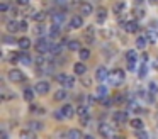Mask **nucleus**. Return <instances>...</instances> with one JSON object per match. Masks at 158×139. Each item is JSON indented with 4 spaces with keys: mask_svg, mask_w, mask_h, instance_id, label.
Segmentation results:
<instances>
[{
    "mask_svg": "<svg viewBox=\"0 0 158 139\" xmlns=\"http://www.w3.org/2000/svg\"><path fill=\"white\" fill-rule=\"evenodd\" d=\"M124 80H126V73H124V70H119V68H116V70L110 71L109 78H107V81H109L112 87H119V85H123Z\"/></svg>",
    "mask_w": 158,
    "mask_h": 139,
    "instance_id": "f257e3e1",
    "label": "nucleus"
},
{
    "mask_svg": "<svg viewBox=\"0 0 158 139\" xmlns=\"http://www.w3.org/2000/svg\"><path fill=\"white\" fill-rule=\"evenodd\" d=\"M49 47H51V43H49V41L46 39L44 36L38 37V41L34 43V49H36V53H38V54H46V53H49Z\"/></svg>",
    "mask_w": 158,
    "mask_h": 139,
    "instance_id": "f03ea898",
    "label": "nucleus"
},
{
    "mask_svg": "<svg viewBox=\"0 0 158 139\" xmlns=\"http://www.w3.org/2000/svg\"><path fill=\"white\" fill-rule=\"evenodd\" d=\"M129 121V110H117L112 114V122L116 125H123Z\"/></svg>",
    "mask_w": 158,
    "mask_h": 139,
    "instance_id": "7ed1b4c3",
    "label": "nucleus"
},
{
    "mask_svg": "<svg viewBox=\"0 0 158 139\" xmlns=\"http://www.w3.org/2000/svg\"><path fill=\"white\" fill-rule=\"evenodd\" d=\"M7 78L12 81V83H22V81H26V75L22 73L21 70H17V68H12V70L7 73Z\"/></svg>",
    "mask_w": 158,
    "mask_h": 139,
    "instance_id": "20e7f679",
    "label": "nucleus"
},
{
    "mask_svg": "<svg viewBox=\"0 0 158 139\" xmlns=\"http://www.w3.org/2000/svg\"><path fill=\"white\" fill-rule=\"evenodd\" d=\"M99 134L102 137H114L116 136V131H114V125H110L109 122H102L99 125Z\"/></svg>",
    "mask_w": 158,
    "mask_h": 139,
    "instance_id": "39448f33",
    "label": "nucleus"
},
{
    "mask_svg": "<svg viewBox=\"0 0 158 139\" xmlns=\"http://www.w3.org/2000/svg\"><path fill=\"white\" fill-rule=\"evenodd\" d=\"M34 90H36L38 95H46V93H49V90H51V85H49V81H46V80H39L38 83L34 85Z\"/></svg>",
    "mask_w": 158,
    "mask_h": 139,
    "instance_id": "423d86ee",
    "label": "nucleus"
},
{
    "mask_svg": "<svg viewBox=\"0 0 158 139\" xmlns=\"http://www.w3.org/2000/svg\"><path fill=\"white\" fill-rule=\"evenodd\" d=\"M144 36L148 37V41H150L151 44H155L158 41V27H156V22H151V26L148 27L146 34Z\"/></svg>",
    "mask_w": 158,
    "mask_h": 139,
    "instance_id": "0eeeda50",
    "label": "nucleus"
},
{
    "mask_svg": "<svg viewBox=\"0 0 158 139\" xmlns=\"http://www.w3.org/2000/svg\"><path fill=\"white\" fill-rule=\"evenodd\" d=\"M51 20H53V24H58V26H63L65 24V20H66V14H65V10H53V14H51Z\"/></svg>",
    "mask_w": 158,
    "mask_h": 139,
    "instance_id": "6e6552de",
    "label": "nucleus"
},
{
    "mask_svg": "<svg viewBox=\"0 0 158 139\" xmlns=\"http://www.w3.org/2000/svg\"><path fill=\"white\" fill-rule=\"evenodd\" d=\"M5 31H7V32H10V34L19 32V31H21V22H17L14 17H12V19H9V20H5Z\"/></svg>",
    "mask_w": 158,
    "mask_h": 139,
    "instance_id": "1a4fd4ad",
    "label": "nucleus"
},
{
    "mask_svg": "<svg viewBox=\"0 0 158 139\" xmlns=\"http://www.w3.org/2000/svg\"><path fill=\"white\" fill-rule=\"evenodd\" d=\"M83 41H85V44H89V46L95 44V31H94V26H89L85 29V32H83Z\"/></svg>",
    "mask_w": 158,
    "mask_h": 139,
    "instance_id": "9d476101",
    "label": "nucleus"
},
{
    "mask_svg": "<svg viewBox=\"0 0 158 139\" xmlns=\"http://www.w3.org/2000/svg\"><path fill=\"white\" fill-rule=\"evenodd\" d=\"M127 110H129V112H136V114H146L144 108L139 107V104H138L136 98H129V100H127Z\"/></svg>",
    "mask_w": 158,
    "mask_h": 139,
    "instance_id": "9b49d317",
    "label": "nucleus"
},
{
    "mask_svg": "<svg viewBox=\"0 0 158 139\" xmlns=\"http://www.w3.org/2000/svg\"><path fill=\"white\" fill-rule=\"evenodd\" d=\"M65 46H66V43H51V47H49V53H51L55 58H58L60 54L63 53Z\"/></svg>",
    "mask_w": 158,
    "mask_h": 139,
    "instance_id": "f8f14e48",
    "label": "nucleus"
},
{
    "mask_svg": "<svg viewBox=\"0 0 158 139\" xmlns=\"http://www.w3.org/2000/svg\"><path fill=\"white\" fill-rule=\"evenodd\" d=\"M107 15H109L107 9H104V7H99V9L95 10V22H97V24H104V22L107 20Z\"/></svg>",
    "mask_w": 158,
    "mask_h": 139,
    "instance_id": "ddd939ff",
    "label": "nucleus"
},
{
    "mask_svg": "<svg viewBox=\"0 0 158 139\" xmlns=\"http://www.w3.org/2000/svg\"><path fill=\"white\" fill-rule=\"evenodd\" d=\"M82 26H83V15L80 14V15H73L72 19H70L68 29H80Z\"/></svg>",
    "mask_w": 158,
    "mask_h": 139,
    "instance_id": "4468645a",
    "label": "nucleus"
},
{
    "mask_svg": "<svg viewBox=\"0 0 158 139\" xmlns=\"http://www.w3.org/2000/svg\"><path fill=\"white\" fill-rule=\"evenodd\" d=\"M80 14H82L83 17H89L94 14V5L90 2H82V5H80Z\"/></svg>",
    "mask_w": 158,
    "mask_h": 139,
    "instance_id": "2eb2a0df",
    "label": "nucleus"
},
{
    "mask_svg": "<svg viewBox=\"0 0 158 139\" xmlns=\"http://www.w3.org/2000/svg\"><path fill=\"white\" fill-rule=\"evenodd\" d=\"M95 78L99 81H106L107 78H109V71H107V68L106 66H99L95 70Z\"/></svg>",
    "mask_w": 158,
    "mask_h": 139,
    "instance_id": "dca6fc26",
    "label": "nucleus"
},
{
    "mask_svg": "<svg viewBox=\"0 0 158 139\" xmlns=\"http://www.w3.org/2000/svg\"><path fill=\"white\" fill-rule=\"evenodd\" d=\"M61 136L70 137V139H80V137H83V132L80 131V129H70V131H66V132H61Z\"/></svg>",
    "mask_w": 158,
    "mask_h": 139,
    "instance_id": "f3484780",
    "label": "nucleus"
},
{
    "mask_svg": "<svg viewBox=\"0 0 158 139\" xmlns=\"http://www.w3.org/2000/svg\"><path fill=\"white\" fill-rule=\"evenodd\" d=\"M138 29H139V26H138L136 20H127V22L124 24V31H126L127 34H136Z\"/></svg>",
    "mask_w": 158,
    "mask_h": 139,
    "instance_id": "a211bd4d",
    "label": "nucleus"
},
{
    "mask_svg": "<svg viewBox=\"0 0 158 139\" xmlns=\"http://www.w3.org/2000/svg\"><path fill=\"white\" fill-rule=\"evenodd\" d=\"M73 71H75V75H78V76H83V75L87 73V64L82 63V61H78V63L73 64Z\"/></svg>",
    "mask_w": 158,
    "mask_h": 139,
    "instance_id": "6ab92c4d",
    "label": "nucleus"
},
{
    "mask_svg": "<svg viewBox=\"0 0 158 139\" xmlns=\"http://www.w3.org/2000/svg\"><path fill=\"white\" fill-rule=\"evenodd\" d=\"M61 85L65 88H73L75 87V76H73V75H65V76H63V81H61Z\"/></svg>",
    "mask_w": 158,
    "mask_h": 139,
    "instance_id": "aec40b11",
    "label": "nucleus"
},
{
    "mask_svg": "<svg viewBox=\"0 0 158 139\" xmlns=\"http://www.w3.org/2000/svg\"><path fill=\"white\" fill-rule=\"evenodd\" d=\"M133 15L136 17V20L144 19V15H146V10H144V7H143V5H134V9H133Z\"/></svg>",
    "mask_w": 158,
    "mask_h": 139,
    "instance_id": "412c9836",
    "label": "nucleus"
},
{
    "mask_svg": "<svg viewBox=\"0 0 158 139\" xmlns=\"http://www.w3.org/2000/svg\"><path fill=\"white\" fill-rule=\"evenodd\" d=\"M148 43H150V41H148L146 36H138V37H136V49H138V51L146 49V44H148Z\"/></svg>",
    "mask_w": 158,
    "mask_h": 139,
    "instance_id": "4be33fe9",
    "label": "nucleus"
},
{
    "mask_svg": "<svg viewBox=\"0 0 158 139\" xmlns=\"http://www.w3.org/2000/svg\"><path fill=\"white\" fill-rule=\"evenodd\" d=\"M60 36H61V26L53 24V26L49 27V37H51V39H58Z\"/></svg>",
    "mask_w": 158,
    "mask_h": 139,
    "instance_id": "5701e85b",
    "label": "nucleus"
},
{
    "mask_svg": "<svg viewBox=\"0 0 158 139\" xmlns=\"http://www.w3.org/2000/svg\"><path fill=\"white\" fill-rule=\"evenodd\" d=\"M61 112L65 114L66 119H72L73 115L77 114V110L73 108V105H70V104H65V105H63V107H61Z\"/></svg>",
    "mask_w": 158,
    "mask_h": 139,
    "instance_id": "b1692460",
    "label": "nucleus"
},
{
    "mask_svg": "<svg viewBox=\"0 0 158 139\" xmlns=\"http://www.w3.org/2000/svg\"><path fill=\"white\" fill-rule=\"evenodd\" d=\"M53 98H55L56 102H63V100H66V98H68V92H66L65 87H63L61 90H56V92H55Z\"/></svg>",
    "mask_w": 158,
    "mask_h": 139,
    "instance_id": "393cba45",
    "label": "nucleus"
},
{
    "mask_svg": "<svg viewBox=\"0 0 158 139\" xmlns=\"http://www.w3.org/2000/svg\"><path fill=\"white\" fill-rule=\"evenodd\" d=\"M31 44H32V43H31V39H29V37H26V36H24V37H21V39H17V46L21 47L22 51H27L29 47H31Z\"/></svg>",
    "mask_w": 158,
    "mask_h": 139,
    "instance_id": "a878e982",
    "label": "nucleus"
},
{
    "mask_svg": "<svg viewBox=\"0 0 158 139\" xmlns=\"http://www.w3.org/2000/svg\"><path fill=\"white\" fill-rule=\"evenodd\" d=\"M27 127L32 129L34 132H39V131H43V129H44V124H43V122H39V121H29L27 122Z\"/></svg>",
    "mask_w": 158,
    "mask_h": 139,
    "instance_id": "bb28decb",
    "label": "nucleus"
},
{
    "mask_svg": "<svg viewBox=\"0 0 158 139\" xmlns=\"http://www.w3.org/2000/svg\"><path fill=\"white\" fill-rule=\"evenodd\" d=\"M34 136H36V132L32 131V129H29V127L22 129V131L19 132V137H21V139H32Z\"/></svg>",
    "mask_w": 158,
    "mask_h": 139,
    "instance_id": "cd10ccee",
    "label": "nucleus"
},
{
    "mask_svg": "<svg viewBox=\"0 0 158 139\" xmlns=\"http://www.w3.org/2000/svg\"><path fill=\"white\" fill-rule=\"evenodd\" d=\"M66 47H68L70 51H80L82 49V43H80L78 39H72L66 43Z\"/></svg>",
    "mask_w": 158,
    "mask_h": 139,
    "instance_id": "c85d7f7f",
    "label": "nucleus"
},
{
    "mask_svg": "<svg viewBox=\"0 0 158 139\" xmlns=\"http://www.w3.org/2000/svg\"><path fill=\"white\" fill-rule=\"evenodd\" d=\"M124 10H126V3H124V2H116V3L112 5V12L116 14V15L124 14Z\"/></svg>",
    "mask_w": 158,
    "mask_h": 139,
    "instance_id": "c756f323",
    "label": "nucleus"
},
{
    "mask_svg": "<svg viewBox=\"0 0 158 139\" xmlns=\"http://www.w3.org/2000/svg\"><path fill=\"white\" fill-rule=\"evenodd\" d=\"M129 125L134 129V131H139V129H143V127H144L143 121H141L139 117H136V119H131V121H129Z\"/></svg>",
    "mask_w": 158,
    "mask_h": 139,
    "instance_id": "7c9ffc66",
    "label": "nucleus"
},
{
    "mask_svg": "<svg viewBox=\"0 0 158 139\" xmlns=\"http://www.w3.org/2000/svg\"><path fill=\"white\" fill-rule=\"evenodd\" d=\"M99 98V104H102L104 107H110V105L114 104L116 100H112V98L109 97V95H104V97H97Z\"/></svg>",
    "mask_w": 158,
    "mask_h": 139,
    "instance_id": "2f4dec72",
    "label": "nucleus"
},
{
    "mask_svg": "<svg viewBox=\"0 0 158 139\" xmlns=\"http://www.w3.org/2000/svg\"><path fill=\"white\" fill-rule=\"evenodd\" d=\"M34 88H24V100L26 102H32L34 100Z\"/></svg>",
    "mask_w": 158,
    "mask_h": 139,
    "instance_id": "473e14b6",
    "label": "nucleus"
},
{
    "mask_svg": "<svg viewBox=\"0 0 158 139\" xmlns=\"http://www.w3.org/2000/svg\"><path fill=\"white\" fill-rule=\"evenodd\" d=\"M126 61H138V49H127L126 51Z\"/></svg>",
    "mask_w": 158,
    "mask_h": 139,
    "instance_id": "72a5a7b5",
    "label": "nucleus"
},
{
    "mask_svg": "<svg viewBox=\"0 0 158 139\" xmlns=\"http://www.w3.org/2000/svg\"><path fill=\"white\" fill-rule=\"evenodd\" d=\"M102 53L107 56V59H109V56H116V49H114L110 44H106V46L102 47Z\"/></svg>",
    "mask_w": 158,
    "mask_h": 139,
    "instance_id": "f704fd0d",
    "label": "nucleus"
},
{
    "mask_svg": "<svg viewBox=\"0 0 158 139\" xmlns=\"http://www.w3.org/2000/svg\"><path fill=\"white\" fill-rule=\"evenodd\" d=\"M44 32H46L44 24H43V22H38V26L34 27V34H36L38 37H41V36H44Z\"/></svg>",
    "mask_w": 158,
    "mask_h": 139,
    "instance_id": "c9c22d12",
    "label": "nucleus"
},
{
    "mask_svg": "<svg viewBox=\"0 0 158 139\" xmlns=\"http://www.w3.org/2000/svg\"><path fill=\"white\" fill-rule=\"evenodd\" d=\"M148 73V61H143V64L139 66V70H138V76L139 78H144Z\"/></svg>",
    "mask_w": 158,
    "mask_h": 139,
    "instance_id": "e433bc0d",
    "label": "nucleus"
},
{
    "mask_svg": "<svg viewBox=\"0 0 158 139\" xmlns=\"http://www.w3.org/2000/svg\"><path fill=\"white\" fill-rule=\"evenodd\" d=\"M78 54H80V58H82V61L90 59V49L89 47H82V49L78 51Z\"/></svg>",
    "mask_w": 158,
    "mask_h": 139,
    "instance_id": "4c0bfd02",
    "label": "nucleus"
},
{
    "mask_svg": "<svg viewBox=\"0 0 158 139\" xmlns=\"http://www.w3.org/2000/svg\"><path fill=\"white\" fill-rule=\"evenodd\" d=\"M21 63L22 64H32V58L29 53H21Z\"/></svg>",
    "mask_w": 158,
    "mask_h": 139,
    "instance_id": "58836bf2",
    "label": "nucleus"
},
{
    "mask_svg": "<svg viewBox=\"0 0 158 139\" xmlns=\"http://www.w3.org/2000/svg\"><path fill=\"white\" fill-rule=\"evenodd\" d=\"M2 100H12V98H15V93H10V92H7L5 88H2Z\"/></svg>",
    "mask_w": 158,
    "mask_h": 139,
    "instance_id": "ea45409f",
    "label": "nucleus"
},
{
    "mask_svg": "<svg viewBox=\"0 0 158 139\" xmlns=\"http://www.w3.org/2000/svg\"><path fill=\"white\" fill-rule=\"evenodd\" d=\"M32 19H34L36 22H44V19H46V12H36Z\"/></svg>",
    "mask_w": 158,
    "mask_h": 139,
    "instance_id": "a19ab883",
    "label": "nucleus"
},
{
    "mask_svg": "<svg viewBox=\"0 0 158 139\" xmlns=\"http://www.w3.org/2000/svg\"><path fill=\"white\" fill-rule=\"evenodd\" d=\"M9 34H10V32H9ZM9 34H5V36H2V41H4L5 44H15L17 41H15L14 37H12L14 34H12V36H9Z\"/></svg>",
    "mask_w": 158,
    "mask_h": 139,
    "instance_id": "79ce46f5",
    "label": "nucleus"
},
{
    "mask_svg": "<svg viewBox=\"0 0 158 139\" xmlns=\"http://www.w3.org/2000/svg\"><path fill=\"white\" fill-rule=\"evenodd\" d=\"M90 121H92V117H90V114H87V115H82V117H80V125H89L90 124Z\"/></svg>",
    "mask_w": 158,
    "mask_h": 139,
    "instance_id": "37998d69",
    "label": "nucleus"
},
{
    "mask_svg": "<svg viewBox=\"0 0 158 139\" xmlns=\"http://www.w3.org/2000/svg\"><path fill=\"white\" fill-rule=\"evenodd\" d=\"M77 114L82 117V115H87L89 114V105H80L78 108H77Z\"/></svg>",
    "mask_w": 158,
    "mask_h": 139,
    "instance_id": "c03bdc74",
    "label": "nucleus"
},
{
    "mask_svg": "<svg viewBox=\"0 0 158 139\" xmlns=\"http://www.w3.org/2000/svg\"><path fill=\"white\" fill-rule=\"evenodd\" d=\"M95 102H99V98L94 97V95H87V97H85V104L89 105V107H90V105H94Z\"/></svg>",
    "mask_w": 158,
    "mask_h": 139,
    "instance_id": "a18cd8bd",
    "label": "nucleus"
},
{
    "mask_svg": "<svg viewBox=\"0 0 158 139\" xmlns=\"http://www.w3.org/2000/svg\"><path fill=\"white\" fill-rule=\"evenodd\" d=\"M148 92H151V93L156 95L158 93V85L155 83V81H150V83H148Z\"/></svg>",
    "mask_w": 158,
    "mask_h": 139,
    "instance_id": "49530a36",
    "label": "nucleus"
},
{
    "mask_svg": "<svg viewBox=\"0 0 158 139\" xmlns=\"http://www.w3.org/2000/svg\"><path fill=\"white\" fill-rule=\"evenodd\" d=\"M53 119H56V121H63V119H66V117H65V114H63L61 110H55L53 112Z\"/></svg>",
    "mask_w": 158,
    "mask_h": 139,
    "instance_id": "de8ad7c7",
    "label": "nucleus"
},
{
    "mask_svg": "<svg viewBox=\"0 0 158 139\" xmlns=\"http://www.w3.org/2000/svg\"><path fill=\"white\" fill-rule=\"evenodd\" d=\"M104 95H109V93H107V88L104 87V85H100V87L97 88V97H104Z\"/></svg>",
    "mask_w": 158,
    "mask_h": 139,
    "instance_id": "09e8293b",
    "label": "nucleus"
},
{
    "mask_svg": "<svg viewBox=\"0 0 158 139\" xmlns=\"http://www.w3.org/2000/svg\"><path fill=\"white\" fill-rule=\"evenodd\" d=\"M53 2V5L55 7H65V5H68V0H51Z\"/></svg>",
    "mask_w": 158,
    "mask_h": 139,
    "instance_id": "8fccbe9b",
    "label": "nucleus"
},
{
    "mask_svg": "<svg viewBox=\"0 0 158 139\" xmlns=\"http://www.w3.org/2000/svg\"><path fill=\"white\" fill-rule=\"evenodd\" d=\"M22 14H24V15H27V17H34V14H36V12H34V10H32L29 5H26V10H24Z\"/></svg>",
    "mask_w": 158,
    "mask_h": 139,
    "instance_id": "3c124183",
    "label": "nucleus"
},
{
    "mask_svg": "<svg viewBox=\"0 0 158 139\" xmlns=\"http://www.w3.org/2000/svg\"><path fill=\"white\" fill-rule=\"evenodd\" d=\"M129 98H126V95H116V104H124L127 102Z\"/></svg>",
    "mask_w": 158,
    "mask_h": 139,
    "instance_id": "603ef678",
    "label": "nucleus"
},
{
    "mask_svg": "<svg viewBox=\"0 0 158 139\" xmlns=\"http://www.w3.org/2000/svg\"><path fill=\"white\" fill-rule=\"evenodd\" d=\"M127 70L136 73V61H127Z\"/></svg>",
    "mask_w": 158,
    "mask_h": 139,
    "instance_id": "864d4df0",
    "label": "nucleus"
},
{
    "mask_svg": "<svg viewBox=\"0 0 158 139\" xmlns=\"http://www.w3.org/2000/svg\"><path fill=\"white\" fill-rule=\"evenodd\" d=\"M70 7H80L82 5V0H68Z\"/></svg>",
    "mask_w": 158,
    "mask_h": 139,
    "instance_id": "5fc2aeb1",
    "label": "nucleus"
},
{
    "mask_svg": "<svg viewBox=\"0 0 158 139\" xmlns=\"http://www.w3.org/2000/svg\"><path fill=\"white\" fill-rule=\"evenodd\" d=\"M0 10H2V12H7V10H10V5H9L7 2L0 3Z\"/></svg>",
    "mask_w": 158,
    "mask_h": 139,
    "instance_id": "6e6d98bb",
    "label": "nucleus"
},
{
    "mask_svg": "<svg viewBox=\"0 0 158 139\" xmlns=\"http://www.w3.org/2000/svg\"><path fill=\"white\" fill-rule=\"evenodd\" d=\"M27 29H29L27 20H21V31H27Z\"/></svg>",
    "mask_w": 158,
    "mask_h": 139,
    "instance_id": "4d7b16f0",
    "label": "nucleus"
},
{
    "mask_svg": "<svg viewBox=\"0 0 158 139\" xmlns=\"http://www.w3.org/2000/svg\"><path fill=\"white\" fill-rule=\"evenodd\" d=\"M136 136H138V137H148V134L143 131V129H139V131H136Z\"/></svg>",
    "mask_w": 158,
    "mask_h": 139,
    "instance_id": "13d9d810",
    "label": "nucleus"
},
{
    "mask_svg": "<svg viewBox=\"0 0 158 139\" xmlns=\"http://www.w3.org/2000/svg\"><path fill=\"white\" fill-rule=\"evenodd\" d=\"M15 2H17V5H21V7L29 5V0H15Z\"/></svg>",
    "mask_w": 158,
    "mask_h": 139,
    "instance_id": "bf43d9fd",
    "label": "nucleus"
},
{
    "mask_svg": "<svg viewBox=\"0 0 158 139\" xmlns=\"http://www.w3.org/2000/svg\"><path fill=\"white\" fill-rule=\"evenodd\" d=\"M10 15L12 17H15V15H19V10L15 9V7H10Z\"/></svg>",
    "mask_w": 158,
    "mask_h": 139,
    "instance_id": "052dcab7",
    "label": "nucleus"
},
{
    "mask_svg": "<svg viewBox=\"0 0 158 139\" xmlns=\"http://www.w3.org/2000/svg\"><path fill=\"white\" fill-rule=\"evenodd\" d=\"M0 139H7V132H5V131L0 132Z\"/></svg>",
    "mask_w": 158,
    "mask_h": 139,
    "instance_id": "680f3d73",
    "label": "nucleus"
},
{
    "mask_svg": "<svg viewBox=\"0 0 158 139\" xmlns=\"http://www.w3.org/2000/svg\"><path fill=\"white\" fill-rule=\"evenodd\" d=\"M144 0H134V5H143Z\"/></svg>",
    "mask_w": 158,
    "mask_h": 139,
    "instance_id": "e2e57ef3",
    "label": "nucleus"
},
{
    "mask_svg": "<svg viewBox=\"0 0 158 139\" xmlns=\"http://www.w3.org/2000/svg\"><path fill=\"white\" fill-rule=\"evenodd\" d=\"M153 66H155V68H156V70H158V56L155 58V61H153Z\"/></svg>",
    "mask_w": 158,
    "mask_h": 139,
    "instance_id": "0e129e2a",
    "label": "nucleus"
},
{
    "mask_svg": "<svg viewBox=\"0 0 158 139\" xmlns=\"http://www.w3.org/2000/svg\"><path fill=\"white\" fill-rule=\"evenodd\" d=\"M148 2H150V3H153V5H155V3H158V0H148Z\"/></svg>",
    "mask_w": 158,
    "mask_h": 139,
    "instance_id": "69168bd1",
    "label": "nucleus"
},
{
    "mask_svg": "<svg viewBox=\"0 0 158 139\" xmlns=\"http://www.w3.org/2000/svg\"><path fill=\"white\" fill-rule=\"evenodd\" d=\"M156 117H158V115H156Z\"/></svg>",
    "mask_w": 158,
    "mask_h": 139,
    "instance_id": "338daca9",
    "label": "nucleus"
}]
</instances>
